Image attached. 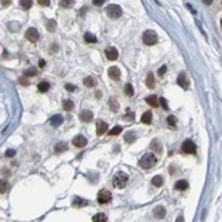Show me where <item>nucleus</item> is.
Instances as JSON below:
<instances>
[{
  "label": "nucleus",
  "mask_w": 222,
  "mask_h": 222,
  "mask_svg": "<svg viewBox=\"0 0 222 222\" xmlns=\"http://www.w3.org/2000/svg\"><path fill=\"white\" fill-rule=\"evenodd\" d=\"M74 109L72 100H63V110L64 111H71Z\"/></svg>",
  "instance_id": "c756f323"
},
{
  "label": "nucleus",
  "mask_w": 222,
  "mask_h": 222,
  "mask_svg": "<svg viewBox=\"0 0 222 222\" xmlns=\"http://www.w3.org/2000/svg\"><path fill=\"white\" fill-rule=\"evenodd\" d=\"M84 86L86 87H94L95 86V81H94V78H91V76H87V78H84Z\"/></svg>",
  "instance_id": "c85d7f7f"
},
{
  "label": "nucleus",
  "mask_w": 222,
  "mask_h": 222,
  "mask_svg": "<svg viewBox=\"0 0 222 222\" xmlns=\"http://www.w3.org/2000/svg\"><path fill=\"white\" fill-rule=\"evenodd\" d=\"M92 117H94V114H92V111L90 110H83L81 114H79V118H81L82 122H90Z\"/></svg>",
  "instance_id": "9b49d317"
},
{
  "label": "nucleus",
  "mask_w": 222,
  "mask_h": 222,
  "mask_svg": "<svg viewBox=\"0 0 222 222\" xmlns=\"http://www.w3.org/2000/svg\"><path fill=\"white\" fill-rule=\"evenodd\" d=\"M166 214V211H165V207H162V206H158L157 209L154 210V215L157 217V218H163Z\"/></svg>",
  "instance_id": "412c9836"
},
{
  "label": "nucleus",
  "mask_w": 222,
  "mask_h": 222,
  "mask_svg": "<svg viewBox=\"0 0 222 222\" xmlns=\"http://www.w3.org/2000/svg\"><path fill=\"white\" fill-rule=\"evenodd\" d=\"M25 38H27L30 42L35 43V42H38V40H39L40 35H39V32L36 31V28L31 27V28H28V30H27V32H25Z\"/></svg>",
  "instance_id": "0eeeda50"
},
{
  "label": "nucleus",
  "mask_w": 222,
  "mask_h": 222,
  "mask_svg": "<svg viewBox=\"0 0 222 222\" xmlns=\"http://www.w3.org/2000/svg\"><path fill=\"white\" fill-rule=\"evenodd\" d=\"M38 3L43 7H48L50 6V0H38Z\"/></svg>",
  "instance_id": "ea45409f"
},
{
  "label": "nucleus",
  "mask_w": 222,
  "mask_h": 222,
  "mask_svg": "<svg viewBox=\"0 0 222 222\" xmlns=\"http://www.w3.org/2000/svg\"><path fill=\"white\" fill-rule=\"evenodd\" d=\"M166 70H167V67H166V66H162V67L158 70V75H159V76H162V75L166 72Z\"/></svg>",
  "instance_id": "a19ab883"
},
{
  "label": "nucleus",
  "mask_w": 222,
  "mask_h": 222,
  "mask_svg": "<svg viewBox=\"0 0 222 222\" xmlns=\"http://www.w3.org/2000/svg\"><path fill=\"white\" fill-rule=\"evenodd\" d=\"M66 90L72 92V91H75V90H76V87H75L74 84H70V83H67V84H66Z\"/></svg>",
  "instance_id": "58836bf2"
},
{
  "label": "nucleus",
  "mask_w": 222,
  "mask_h": 222,
  "mask_svg": "<svg viewBox=\"0 0 222 222\" xmlns=\"http://www.w3.org/2000/svg\"><path fill=\"white\" fill-rule=\"evenodd\" d=\"M15 154H16V153H15V150H11V149H10V150H7V153H6V155H7V157H8V158H11V157H14V155H15Z\"/></svg>",
  "instance_id": "37998d69"
},
{
  "label": "nucleus",
  "mask_w": 222,
  "mask_h": 222,
  "mask_svg": "<svg viewBox=\"0 0 222 222\" xmlns=\"http://www.w3.org/2000/svg\"><path fill=\"white\" fill-rule=\"evenodd\" d=\"M111 193L109 192V190H100L99 193H98V202L102 203V205H104V203H109L111 201Z\"/></svg>",
  "instance_id": "423d86ee"
},
{
  "label": "nucleus",
  "mask_w": 222,
  "mask_h": 222,
  "mask_svg": "<svg viewBox=\"0 0 222 222\" xmlns=\"http://www.w3.org/2000/svg\"><path fill=\"white\" fill-rule=\"evenodd\" d=\"M151 119H153L151 111H146V113H145L143 115H142L141 122H142V123H146V125H150V123H151Z\"/></svg>",
  "instance_id": "dca6fc26"
},
{
  "label": "nucleus",
  "mask_w": 222,
  "mask_h": 222,
  "mask_svg": "<svg viewBox=\"0 0 222 222\" xmlns=\"http://www.w3.org/2000/svg\"><path fill=\"white\" fill-rule=\"evenodd\" d=\"M125 141L127 142V143H132V142L135 141V134H134V131H128V132H126Z\"/></svg>",
  "instance_id": "bb28decb"
},
{
  "label": "nucleus",
  "mask_w": 222,
  "mask_h": 222,
  "mask_svg": "<svg viewBox=\"0 0 222 222\" xmlns=\"http://www.w3.org/2000/svg\"><path fill=\"white\" fill-rule=\"evenodd\" d=\"M125 94L127 96H132V94H134V88H132V86L130 83H127L125 86Z\"/></svg>",
  "instance_id": "473e14b6"
},
{
  "label": "nucleus",
  "mask_w": 222,
  "mask_h": 222,
  "mask_svg": "<svg viewBox=\"0 0 222 222\" xmlns=\"http://www.w3.org/2000/svg\"><path fill=\"white\" fill-rule=\"evenodd\" d=\"M36 75V68H30L25 71V76H35Z\"/></svg>",
  "instance_id": "e433bc0d"
},
{
  "label": "nucleus",
  "mask_w": 222,
  "mask_h": 222,
  "mask_svg": "<svg viewBox=\"0 0 222 222\" xmlns=\"http://www.w3.org/2000/svg\"><path fill=\"white\" fill-rule=\"evenodd\" d=\"M127 119H134V114H132L131 110H127V115H126Z\"/></svg>",
  "instance_id": "49530a36"
},
{
  "label": "nucleus",
  "mask_w": 222,
  "mask_h": 222,
  "mask_svg": "<svg viewBox=\"0 0 222 222\" xmlns=\"http://www.w3.org/2000/svg\"><path fill=\"white\" fill-rule=\"evenodd\" d=\"M72 143H74V146L75 147H84V146H86L87 143H88V141L84 138L83 135H76L75 136V138L72 139Z\"/></svg>",
  "instance_id": "1a4fd4ad"
},
{
  "label": "nucleus",
  "mask_w": 222,
  "mask_h": 222,
  "mask_svg": "<svg viewBox=\"0 0 222 222\" xmlns=\"http://www.w3.org/2000/svg\"><path fill=\"white\" fill-rule=\"evenodd\" d=\"M146 86L149 88H154L155 87V79H154V75L150 72L147 75V78H146Z\"/></svg>",
  "instance_id": "aec40b11"
},
{
  "label": "nucleus",
  "mask_w": 222,
  "mask_h": 222,
  "mask_svg": "<svg viewBox=\"0 0 222 222\" xmlns=\"http://www.w3.org/2000/svg\"><path fill=\"white\" fill-rule=\"evenodd\" d=\"M106 12H107V15L111 19H118V17L122 15V8L119 7L118 4H111V6L107 7Z\"/></svg>",
  "instance_id": "20e7f679"
},
{
  "label": "nucleus",
  "mask_w": 222,
  "mask_h": 222,
  "mask_svg": "<svg viewBox=\"0 0 222 222\" xmlns=\"http://www.w3.org/2000/svg\"><path fill=\"white\" fill-rule=\"evenodd\" d=\"M182 151H183L185 154H194L195 151H197V147H195V143L193 141H185L183 143H182Z\"/></svg>",
  "instance_id": "39448f33"
},
{
  "label": "nucleus",
  "mask_w": 222,
  "mask_h": 222,
  "mask_svg": "<svg viewBox=\"0 0 222 222\" xmlns=\"http://www.w3.org/2000/svg\"><path fill=\"white\" fill-rule=\"evenodd\" d=\"M167 123H169V126L170 127H175L177 126V119L174 115H170V117L167 118Z\"/></svg>",
  "instance_id": "f704fd0d"
},
{
  "label": "nucleus",
  "mask_w": 222,
  "mask_h": 222,
  "mask_svg": "<svg viewBox=\"0 0 222 222\" xmlns=\"http://www.w3.org/2000/svg\"><path fill=\"white\" fill-rule=\"evenodd\" d=\"M59 4H60V7H63V8H71L75 4V0H60Z\"/></svg>",
  "instance_id": "b1692460"
},
{
  "label": "nucleus",
  "mask_w": 222,
  "mask_h": 222,
  "mask_svg": "<svg viewBox=\"0 0 222 222\" xmlns=\"http://www.w3.org/2000/svg\"><path fill=\"white\" fill-rule=\"evenodd\" d=\"M151 183L154 186H157V187H159V186H162V183H163V178L161 175H155L153 178V181H151Z\"/></svg>",
  "instance_id": "cd10ccee"
},
{
  "label": "nucleus",
  "mask_w": 222,
  "mask_h": 222,
  "mask_svg": "<svg viewBox=\"0 0 222 222\" xmlns=\"http://www.w3.org/2000/svg\"><path fill=\"white\" fill-rule=\"evenodd\" d=\"M86 205H87V201L86 199H83V198H81V197H75L74 201H72V206L74 207H83Z\"/></svg>",
  "instance_id": "2eb2a0df"
},
{
  "label": "nucleus",
  "mask_w": 222,
  "mask_h": 222,
  "mask_svg": "<svg viewBox=\"0 0 222 222\" xmlns=\"http://www.w3.org/2000/svg\"><path fill=\"white\" fill-rule=\"evenodd\" d=\"M84 40H86L87 43H96V38L92 34L86 32V35H84Z\"/></svg>",
  "instance_id": "2f4dec72"
},
{
  "label": "nucleus",
  "mask_w": 222,
  "mask_h": 222,
  "mask_svg": "<svg viewBox=\"0 0 222 222\" xmlns=\"http://www.w3.org/2000/svg\"><path fill=\"white\" fill-rule=\"evenodd\" d=\"M119 132H122V127L121 126H115L114 128H111V131L109 132L110 135H118Z\"/></svg>",
  "instance_id": "c9c22d12"
},
{
  "label": "nucleus",
  "mask_w": 222,
  "mask_h": 222,
  "mask_svg": "<svg viewBox=\"0 0 222 222\" xmlns=\"http://www.w3.org/2000/svg\"><path fill=\"white\" fill-rule=\"evenodd\" d=\"M92 222H107V217H106V214H103V213H98V214L94 215Z\"/></svg>",
  "instance_id": "4be33fe9"
},
{
  "label": "nucleus",
  "mask_w": 222,
  "mask_h": 222,
  "mask_svg": "<svg viewBox=\"0 0 222 222\" xmlns=\"http://www.w3.org/2000/svg\"><path fill=\"white\" fill-rule=\"evenodd\" d=\"M12 3V0H2V6L3 7H8Z\"/></svg>",
  "instance_id": "a18cd8bd"
},
{
  "label": "nucleus",
  "mask_w": 222,
  "mask_h": 222,
  "mask_svg": "<svg viewBox=\"0 0 222 222\" xmlns=\"http://www.w3.org/2000/svg\"><path fill=\"white\" fill-rule=\"evenodd\" d=\"M107 128H109V126H107V123L106 122H103V121H98L96 122V134L98 135H103L106 131H107Z\"/></svg>",
  "instance_id": "9d476101"
},
{
  "label": "nucleus",
  "mask_w": 222,
  "mask_h": 222,
  "mask_svg": "<svg viewBox=\"0 0 222 222\" xmlns=\"http://www.w3.org/2000/svg\"><path fill=\"white\" fill-rule=\"evenodd\" d=\"M221 25H222V20H221Z\"/></svg>",
  "instance_id": "603ef678"
},
{
  "label": "nucleus",
  "mask_w": 222,
  "mask_h": 222,
  "mask_svg": "<svg viewBox=\"0 0 222 222\" xmlns=\"http://www.w3.org/2000/svg\"><path fill=\"white\" fill-rule=\"evenodd\" d=\"M62 122H63V117H62V115H54V117H52V118L50 119L51 126H54V127L60 126V125H62Z\"/></svg>",
  "instance_id": "4468645a"
},
{
  "label": "nucleus",
  "mask_w": 222,
  "mask_h": 222,
  "mask_svg": "<svg viewBox=\"0 0 222 222\" xmlns=\"http://www.w3.org/2000/svg\"><path fill=\"white\" fill-rule=\"evenodd\" d=\"M44 66H46V62H44V60H40V62H39V67H40V68H43Z\"/></svg>",
  "instance_id": "09e8293b"
},
{
  "label": "nucleus",
  "mask_w": 222,
  "mask_h": 222,
  "mask_svg": "<svg viewBox=\"0 0 222 222\" xmlns=\"http://www.w3.org/2000/svg\"><path fill=\"white\" fill-rule=\"evenodd\" d=\"M177 222H185L183 215H179V217H178V220H177Z\"/></svg>",
  "instance_id": "3c124183"
},
{
  "label": "nucleus",
  "mask_w": 222,
  "mask_h": 222,
  "mask_svg": "<svg viewBox=\"0 0 222 222\" xmlns=\"http://www.w3.org/2000/svg\"><path fill=\"white\" fill-rule=\"evenodd\" d=\"M8 190V182L4 179H0V194H4Z\"/></svg>",
  "instance_id": "7c9ffc66"
},
{
  "label": "nucleus",
  "mask_w": 222,
  "mask_h": 222,
  "mask_svg": "<svg viewBox=\"0 0 222 222\" xmlns=\"http://www.w3.org/2000/svg\"><path fill=\"white\" fill-rule=\"evenodd\" d=\"M187 186H189L187 182H186L185 179H181V181H178V182L175 183V189H177V190H181V192H182V190H186V189H187Z\"/></svg>",
  "instance_id": "5701e85b"
},
{
  "label": "nucleus",
  "mask_w": 222,
  "mask_h": 222,
  "mask_svg": "<svg viewBox=\"0 0 222 222\" xmlns=\"http://www.w3.org/2000/svg\"><path fill=\"white\" fill-rule=\"evenodd\" d=\"M103 3H104V0H92V4H94V6H96V7L102 6Z\"/></svg>",
  "instance_id": "c03bdc74"
},
{
  "label": "nucleus",
  "mask_w": 222,
  "mask_h": 222,
  "mask_svg": "<svg viewBox=\"0 0 222 222\" xmlns=\"http://www.w3.org/2000/svg\"><path fill=\"white\" fill-rule=\"evenodd\" d=\"M106 58L110 60H117L118 59V50L115 47H107L104 51Z\"/></svg>",
  "instance_id": "6e6552de"
},
{
  "label": "nucleus",
  "mask_w": 222,
  "mask_h": 222,
  "mask_svg": "<svg viewBox=\"0 0 222 222\" xmlns=\"http://www.w3.org/2000/svg\"><path fill=\"white\" fill-rule=\"evenodd\" d=\"M127 182H128V177L125 173H118V174H115L114 179H113L114 186L118 189H123L127 185Z\"/></svg>",
  "instance_id": "f03ea898"
},
{
  "label": "nucleus",
  "mask_w": 222,
  "mask_h": 222,
  "mask_svg": "<svg viewBox=\"0 0 222 222\" xmlns=\"http://www.w3.org/2000/svg\"><path fill=\"white\" fill-rule=\"evenodd\" d=\"M155 163H157V157H155L153 153H147V154H145L143 157L141 158L139 166L142 169H150V167H153Z\"/></svg>",
  "instance_id": "f257e3e1"
},
{
  "label": "nucleus",
  "mask_w": 222,
  "mask_h": 222,
  "mask_svg": "<svg viewBox=\"0 0 222 222\" xmlns=\"http://www.w3.org/2000/svg\"><path fill=\"white\" fill-rule=\"evenodd\" d=\"M32 4H34L32 0H20V6L23 10H30L32 7Z\"/></svg>",
  "instance_id": "a878e982"
},
{
  "label": "nucleus",
  "mask_w": 222,
  "mask_h": 222,
  "mask_svg": "<svg viewBox=\"0 0 222 222\" xmlns=\"http://www.w3.org/2000/svg\"><path fill=\"white\" fill-rule=\"evenodd\" d=\"M20 84H23V86H27L28 84V81H24V78H20Z\"/></svg>",
  "instance_id": "de8ad7c7"
},
{
  "label": "nucleus",
  "mask_w": 222,
  "mask_h": 222,
  "mask_svg": "<svg viewBox=\"0 0 222 222\" xmlns=\"http://www.w3.org/2000/svg\"><path fill=\"white\" fill-rule=\"evenodd\" d=\"M143 43L145 44H147V46H154L155 43H157V40H158V36H157V34L154 32V31H151V30H147L146 32L143 34Z\"/></svg>",
  "instance_id": "7ed1b4c3"
},
{
  "label": "nucleus",
  "mask_w": 222,
  "mask_h": 222,
  "mask_svg": "<svg viewBox=\"0 0 222 222\" xmlns=\"http://www.w3.org/2000/svg\"><path fill=\"white\" fill-rule=\"evenodd\" d=\"M151 149H155V150H158V151H161V146H159L158 141H153L151 142Z\"/></svg>",
  "instance_id": "4c0bfd02"
},
{
  "label": "nucleus",
  "mask_w": 222,
  "mask_h": 222,
  "mask_svg": "<svg viewBox=\"0 0 222 222\" xmlns=\"http://www.w3.org/2000/svg\"><path fill=\"white\" fill-rule=\"evenodd\" d=\"M159 103L162 104V107H163V109L169 110V107H167V103H166V99H165V98H161V99H159Z\"/></svg>",
  "instance_id": "79ce46f5"
},
{
  "label": "nucleus",
  "mask_w": 222,
  "mask_h": 222,
  "mask_svg": "<svg viewBox=\"0 0 222 222\" xmlns=\"http://www.w3.org/2000/svg\"><path fill=\"white\" fill-rule=\"evenodd\" d=\"M177 83H178V84H179V86H181L182 88H187V87H189V81H187V75H186L185 72L179 74L178 79H177Z\"/></svg>",
  "instance_id": "f8f14e48"
},
{
  "label": "nucleus",
  "mask_w": 222,
  "mask_h": 222,
  "mask_svg": "<svg viewBox=\"0 0 222 222\" xmlns=\"http://www.w3.org/2000/svg\"><path fill=\"white\" fill-rule=\"evenodd\" d=\"M109 76L111 79H114V81H118L119 76H121V70H119L118 67H111L109 70Z\"/></svg>",
  "instance_id": "ddd939ff"
},
{
  "label": "nucleus",
  "mask_w": 222,
  "mask_h": 222,
  "mask_svg": "<svg viewBox=\"0 0 222 222\" xmlns=\"http://www.w3.org/2000/svg\"><path fill=\"white\" fill-rule=\"evenodd\" d=\"M109 106H110V109H111V111H113V113H118V110H119V103H118V100L115 99V98H110Z\"/></svg>",
  "instance_id": "6ab92c4d"
},
{
  "label": "nucleus",
  "mask_w": 222,
  "mask_h": 222,
  "mask_svg": "<svg viewBox=\"0 0 222 222\" xmlns=\"http://www.w3.org/2000/svg\"><path fill=\"white\" fill-rule=\"evenodd\" d=\"M203 3H205L206 6H210V4L213 3V0H203Z\"/></svg>",
  "instance_id": "8fccbe9b"
},
{
  "label": "nucleus",
  "mask_w": 222,
  "mask_h": 222,
  "mask_svg": "<svg viewBox=\"0 0 222 222\" xmlns=\"http://www.w3.org/2000/svg\"><path fill=\"white\" fill-rule=\"evenodd\" d=\"M38 90L40 92H47L48 90H50V84H48L47 82H40L38 84Z\"/></svg>",
  "instance_id": "393cba45"
},
{
  "label": "nucleus",
  "mask_w": 222,
  "mask_h": 222,
  "mask_svg": "<svg viewBox=\"0 0 222 222\" xmlns=\"http://www.w3.org/2000/svg\"><path fill=\"white\" fill-rule=\"evenodd\" d=\"M67 149H68V145L66 143V142H60V143H58L55 146V153L56 154H62V153H64Z\"/></svg>",
  "instance_id": "f3484780"
},
{
  "label": "nucleus",
  "mask_w": 222,
  "mask_h": 222,
  "mask_svg": "<svg viewBox=\"0 0 222 222\" xmlns=\"http://www.w3.org/2000/svg\"><path fill=\"white\" fill-rule=\"evenodd\" d=\"M55 25H56L55 20H48L47 21V30L50 31V32H54L55 31Z\"/></svg>",
  "instance_id": "72a5a7b5"
},
{
  "label": "nucleus",
  "mask_w": 222,
  "mask_h": 222,
  "mask_svg": "<svg viewBox=\"0 0 222 222\" xmlns=\"http://www.w3.org/2000/svg\"><path fill=\"white\" fill-rule=\"evenodd\" d=\"M146 102H147L151 107H158V106H159V100H158V98L155 96V95L147 96V98H146Z\"/></svg>",
  "instance_id": "a211bd4d"
}]
</instances>
